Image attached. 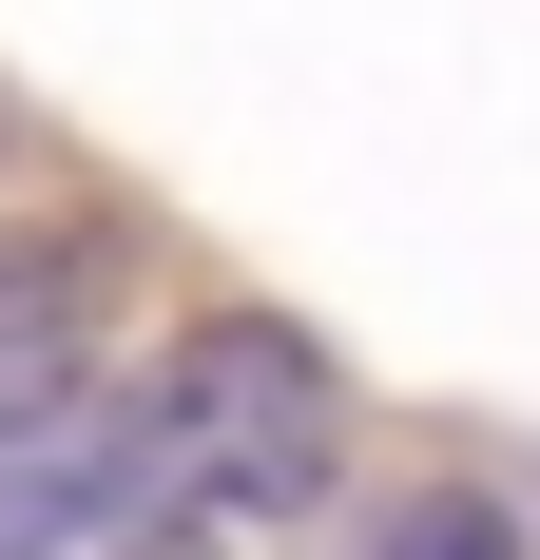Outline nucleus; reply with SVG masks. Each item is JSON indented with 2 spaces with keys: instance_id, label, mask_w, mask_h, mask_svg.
Returning <instances> with one entry per match:
<instances>
[{
  "instance_id": "nucleus-1",
  "label": "nucleus",
  "mask_w": 540,
  "mask_h": 560,
  "mask_svg": "<svg viewBox=\"0 0 540 560\" xmlns=\"http://www.w3.org/2000/svg\"><path fill=\"white\" fill-rule=\"evenodd\" d=\"M328 483V348L290 310H213V329H174L136 368V522H290Z\"/></svg>"
},
{
  "instance_id": "nucleus-2",
  "label": "nucleus",
  "mask_w": 540,
  "mask_h": 560,
  "mask_svg": "<svg viewBox=\"0 0 540 560\" xmlns=\"http://www.w3.org/2000/svg\"><path fill=\"white\" fill-rule=\"evenodd\" d=\"M116 522H136V368L0 425V560H97Z\"/></svg>"
},
{
  "instance_id": "nucleus-3",
  "label": "nucleus",
  "mask_w": 540,
  "mask_h": 560,
  "mask_svg": "<svg viewBox=\"0 0 540 560\" xmlns=\"http://www.w3.org/2000/svg\"><path fill=\"white\" fill-rule=\"evenodd\" d=\"M97 310H116V232H20L0 252V425L97 387Z\"/></svg>"
},
{
  "instance_id": "nucleus-4",
  "label": "nucleus",
  "mask_w": 540,
  "mask_h": 560,
  "mask_svg": "<svg viewBox=\"0 0 540 560\" xmlns=\"http://www.w3.org/2000/svg\"><path fill=\"white\" fill-rule=\"evenodd\" d=\"M367 560H540V541H521V503H483V483H444V503L367 522Z\"/></svg>"
},
{
  "instance_id": "nucleus-5",
  "label": "nucleus",
  "mask_w": 540,
  "mask_h": 560,
  "mask_svg": "<svg viewBox=\"0 0 540 560\" xmlns=\"http://www.w3.org/2000/svg\"><path fill=\"white\" fill-rule=\"evenodd\" d=\"M97 560H232V541H193V522H116Z\"/></svg>"
}]
</instances>
